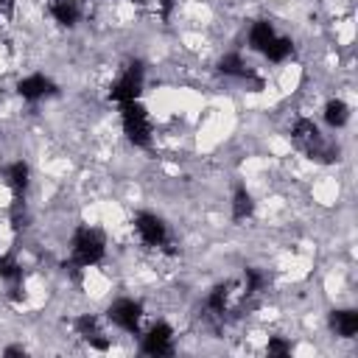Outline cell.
Instances as JSON below:
<instances>
[{
  "label": "cell",
  "mask_w": 358,
  "mask_h": 358,
  "mask_svg": "<svg viewBox=\"0 0 358 358\" xmlns=\"http://www.w3.org/2000/svg\"><path fill=\"white\" fill-rule=\"evenodd\" d=\"M106 255V238L98 227L81 224L76 227L73 238H70V266L73 268H90L98 266Z\"/></svg>",
  "instance_id": "6da1fadb"
},
{
  "label": "cell",
  "mask_w": 358,
  "mask_h": 358,
  "mask_svg": "<svg viewBox=\"0 0 358 358\" xmlns=\"http://www.w3.org/2000/svg\"><path fill=\"white\" fill-rule=\"evenodd\" d=\"M291 143L308 154L310 159H319V162H333L336 159V148L324 140V134L319 131V126L310 120V117H296L294 126H291Z\"/></svg>",
  "instance_id": "7a4b0ae2"
},
{
  "label": "cell",
  "mask_w": 358,
  "mask_h": 358,
  "mask_svg": "<svg viewBox=\"0 0 358 358\" xmlns=\"http://www.w3.org/2000/svg\"><path fill=\"white\" fill-rule=\"evenodd\" d=\"M120 126H123V134L129 137V143L145 148L151 145V137H154V126H151V115L148 109L140 103V101H129L120 106Z\"/></svg>",
  "instance_id": "3957f363"
},
{
  "label": "cell",
  "mask_w": 358,
  "mask_h": 358,
  "mask_svg": "<svg viewBox=\"0 0 358 358\" xmlns=\"http://www.w3.org/2000/svg\"><path fill=\"white\" fill-rule=\"evenodd\" d=\"M143 78H145V67L143 62H129L123 67V73L112 81L109 87V101H115L117 106L129 103V101H140V92H143Z\"/></svg>",
  "instance_id": "277c9868"
},
{
  "label": "cell",
  "mask_w": 358,
  "mask_h": 358,
  "mask_svg": "<svg viewBox=\"0 0 358 358\" xmlns=\"http://www.w3.org/2000/svg\"><path fill=\"white\" fill-rule=\"evenodd\" d=\"M134 229H137V238L151 246V249H165L173 255V243H171V232H168V224L157 215V213H148V210H140L134 215Z\"/></svg>",
  "instance_id": "5b68a950"
},
{
  "label": "cell",
  "mask_w": 358,
  "mask_h": 358,
  "mask_svg": "<svg viewBox=\"0 0 358 358\" xmlns=\"http://www.w3.org/2000/svg\"><path fill=\"white\" fill-rule=\"evenodd\" d=\"M243 299H246L243 282H238V280H224V282H218V285L207 294V313H210V316H227V313L235 310Z\"/></svg>",
  "instance_id": "8992f818"
},
{
  "label": "cell",
  "mask_w": 358,
  "mask_h": 358,
  "mask_svg": "<svg viewBox=\"0 0 358 358\" xmlns=\"http://www.w3.org/2000/svg\"><path fill=\"white\" fill-rule=\"evenodd\" d=\"M106 319L120 327L123 333H131V336H140V324H143V305L131 296H120L115 299L109 308H106Z\"/></svg>",
  "instance_id": "52a82bcc"
},
{
  "label": "cell",
  "mask_w": 358,
  "mask_h": 358,
  "mask_svg": "<svg viewBox=\"0 0 358 358\" xmlns=\"http://www.w3.org/2000/svg\"><path fill=\"white\" fill-rule=\"evenodd\" d=\"M140 350L145 355H171L173 352V327L168 322H154L143 336H140Z\"/></svg>",
  "instance_id": "ba28073f"
},
{
  "label": "cell",
  "mask_w": 358,
  "mask_h": 358,
  "mask_svg": "<svg viewBox=\"0 0 358 358\" xmlns=\"http://www.w3.org/2000/svg\"><path fill=\"white\" fill-rule=\"evenodd\" d=\"M17 92H20L22 101L36 103V101L53 95V92H56V84H53L45 73H31V76H25V78L17 81Z\"/></svg>",
  "instance_id": "9c48e42d"
},
{
  "label": "cell",
  "mask_w": 358,
  "mask_h": 358,
  "mask_svg": "<svg viewBox=\"0 0 358 358\" xmlns=\"http://www.w3.org/2000/svg\"><path fill=\"white\" fill-rule=\"evenodd\" d=\"M76 330H78V336H81L92 350H106V347H109V336L103 333L98 316H92V313L78 316V319H76Z\"/></svg>",
  "instance_id": "30bf717a"
},
{
  "label": "cell",
  "mask_w": 358,
  "mask_h": 358,
  "mask_svg": "<svg viewBox=\"0 0 358 358\" xmlns=\"http://www.w3.org/2000/svg\"><path fill=\"white\" fill-rule=\"evenodd\" d=\"M218 70H221L224 76H229V78H241V81H249V84L260 87L257 73L252 70V64H246V62H243V56H241V53H224V56H221V62H218Z\"/></svg>",
  "instance_id": "8fae6325"
},
{
  "label": "cell",
  "mask_w": 358,
  "mask_h": 358,
  "mask_svg": "<svg viewBox=\"0 0 358 358\" xmlns=\"http://www.w3.org/2000/svg\"><path fill=\"white\" fill-rule=\"evenodd\" d=\"M48 14L62 28H73L81 20V3L78 0H48Z\"/></svg>",
  "instance_id": "7c38bea8"
},
{
  "label": "cell",
  "mask_w": 358,
  "mask_h": 358,
  "mask_svg": "<svg viewBox=\"0 0 358 358\" xmlns=\"http://www.w3.org/2000/svg\"><path fill=\"white\" fill-rule=\"evenodd\" d=\"M3 179H6V185L11 187L14 196H22L25 187H28V182H31V168H28V162H25V159L8 162V165L3 168Z\"/></svg>",
  "instance_id": "4fadbf2b"
},
{
  "label": "cell",
  "mask_w": 358,
  "mask_h": 358,
  "mask_svg": "<svg viewBox=\"0 0 358 358\" xmlns=\"http://www.w3.org/2000/svg\"><path fill=\"white\" fill-rule=\"evenodd\" d=\"M330 330L341 338H352L358 333V310H333L330 313Z\"/></svg>",
  "instance_id": "5bb4252c"
},
{
  "label": "cell",
  "mask_w": 358,
  "mask_h": 358,
  "mask_svg": "<svg viewBox=\"0 0 358 358\" xmlns=\"http://www.w3.org/2000/svg\"><path fill=\"white\" fill-rule=\"evenodd\" d=\"M274 36H277V31H274V25L268 20H255L252 28H249V48L257 50V53H263L271 45Z\"/></svg>",
  "instance_id": "9a60e30c"
},
{
  "label": "cell",
  "mask_w": 358,
  "mask_h": 358,
  "mask_svg": "<svg viewBox=\"0 0 358 358\" xmlns=\"http://www.w3.org/2000/svg\"><path fill=\"white\" fill-rule=\"evenodd\" d=\"M229 207H232V218L235 221H246L255 213V199H252V193L243 185H238L235 193H232V204Z\"/></svg>",
  "instance_id": "2e32d148"
},
{
  "label": "cell",
  "mask_w": 358,
  "mask_h": 358,
  "mask_svg": "<svg viewBox=\"0 0 358 358\" xmlns=\"http://www.w3.org/2000/svg\"><path fill=\"white\" fill-rule=\"evenodd\" d=\"M291 53H294V39L291 36H274L271 39V45L263 50V56L271 62V64H282L285 59H291Z\"/></svg>",
  "instance_id": "e0dca14e"
},
{
  "label": "cell",
  "mask_w": 358,
  "mask_h": 358,
  "mask_svg": "<svg viewBox=\"0 0 358 358\" xmlns=\"http://www.w3.org/2000/svg\"><path fill=\"white\" fill-rule=\"evenodd\" d=\"M347 120H350V106H347V101L330 98V101L324 103V123L333 126V129H341Z\"/></svg>",
  "instance_id": "ac0fdd59"
},
{
  "label": "cell",
  "mask_w": 358,
  "mask_h": 358,
  "mask_svg": "<svg viewBox=\"0 0 358 358\" xmlns=\"http://www.w3.org/2000/svg\"><path fill=\"white\" fill-rule=\"evenodd\" d=\"M0 280L11 282V291L20 294V282H22V266L17 263L14 255H0Z\"/></svg>",
  "instance_id": "d6986e66"
},
{
  "label": "cell",
  "mask_w": 358,
  "mask_h": 358,
  "mask_svg": "<svg viewBox=\"0 0 358 358\" xmlns=\"http://www.w3.org/2000/svg\"><path fill=\"white\" fill-rule=\"evenodd\" d=\"M266 352H268V355H288V352H291V341H285V338L274 336V338H268Z\"/></svg>",
  "instance_id": "ffe728a7"
},
{
  "label": "cell",
  "mask_w": 358,
  "mask_h": 358,
  "mask_svg": "<svg viewBox=\"0 0 358 358\" xmlns=\"http://www.w3.org/2000/svg\"><path fill=\"white\" fill-rule=\"evenodd\" d=\"M6 355H25L22 347H6Z\"/></svg>",
  "instance_id": "44dd1931"
}]
</instances>
